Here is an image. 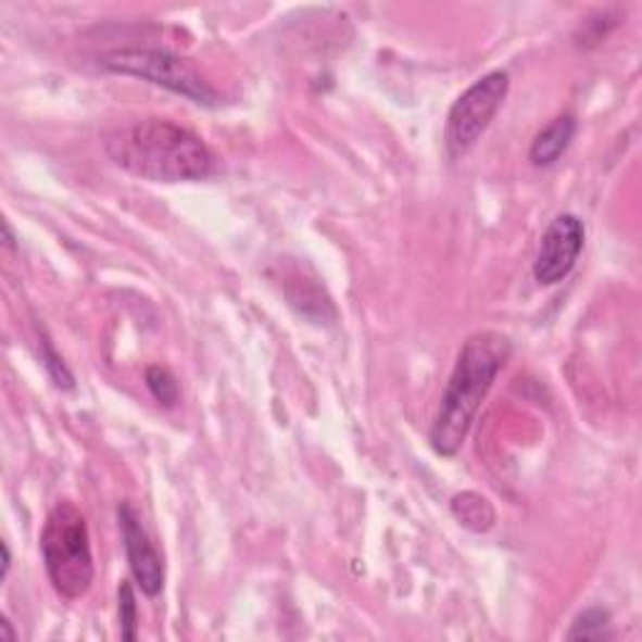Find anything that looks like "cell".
<instances>
[{
	"label": "cell",
	"instance_id": "obj_11",
	"mask_svg": "<svg viewBox=\"0 0 642 642\" xmlns=\"http://www.w3.org/2000/svg\"><path fill=\"white\" fill-rule=\"evenodd\" d=\"M609 632V613L605 607H588L575 617L567 640H605Z\"/></svg>",
	"mask_w": 642,
	"mask_h": 642
},
{
	"label": "cell",
	"instance_id": "obj_10",
	"mask_svg": "<svg viewBox=\"0 0 642 642\" xmlns=\"http://www.w3.org/2000/svg\"><path fill=\"white\" fill-rule=\"evenodd\" d=\"M297 287H299V294H297V291H287L289 304L294 306L299 314L306 316V319H314L312 306L316 309V319H319V324H322L324 319H327V314H324V309H327V312H331V314H337V312H335V306H331V302H329V297H324V294H322V289L316 287L314 281L302 279V281L297 284Z\"/></svg>",
	"mask_w": 642,
	"mask_h": 642
},
{
	"label": "cell",
	"instance_id": "obj_7",
	"mask_svg": "<svg viewBox=\"0 0 642 642\" xmlns=\"http://www.w3.org/2000/svg\"><path fill=\"white\" fill-rule=\"evenodd\" d=\"M118 525L134 580L146 597H159L164 592L166 582L164 559H161L159 550L153 547L149 532H146L141 517L131 507V502H121L118 505Z\"/></svg>",
	"mask_w": 642,
	"mask_h": 642
},
{
	"label": "cell",
	"instance_id": "obj_2",
	"mask_svg": "<svg viewBox=\"0 0 642 642\" xmlns=\"http://www.w3.org/2000/svg\"><path fill=\"white\" fill-rule=\"evenodd\" d=\"M512 356V339L502 331L484 329L469 337L460 349L452 377L429 429V444L442 457H454L473 429L479 406L490 392L498 374Z\"/></svg>",
	"mask_w": 642,
	"mask_h": 642
},
{
	"label": "cell",
	"instance_id": "obj_12",
	"mask_svg": "<svg viewBox=\"0 0 642 642\" xmlns=\"http://www.w3.org/2000/svg\"><path fill=\"white\" fill-rule=\"evenodd\" d=\"M146 387H149V392L153 394V400L164 406H174L178 402V381L174 374H171L166 367H159V364H153V367L146 369Z\"/></svg>",
	"mask_w": 642,
	"mask_h": 642
},
{
	"label": "cell",
	"instance_id": "obj_1",
	"mask_svg": "<svg viewBox=\"0 0 642 642\" xmlns=\"http://www.w3.org/2000/svg\"><path fill=\"white\" fill-rule=\"evenodd\" d=\"M103 146L113 164L153 184L203 181L216 166L214 153L197 134L166 118L113 128Z\"/></svg>",
	"mask_w": 642,
	"mask_h": 642
},
{
	"label": "cell",
	"instance_id": "obj_16",
	"mask_svg": "<svg viewBox=\"0 0 642 642\" xmlns=\"http://www.w3.org/2000/svg\"><path fill=\"white\" fill-rule=\"evenodd\" d=\"M15 630H13V625L8 622V617H3V620H0V640H5V642H15Z\"/></svg>",
	"mask_w": 642,
	"mask_h": 642
},
{
	"label": "cell",
	"instance_id": "obj_13",
	"mask_svg": "<svg viewBox=\"0 0 642 642\" xmlns=\"http://www.w3.org/2000/svg\"><path fill=\"white\" fill-rule=\"evenodd\" d=\"M118 617H121V638L134 642L138 638V605L131 582H121L118 588Z\"/></svg>",
	"mask_w": 642,
	"mask_h": 642
},
{
	"label": "cell",
	"instance_id": "obj_14",
	"mask_svg": "<svg viewBox=\"0 0 642 642\" xmlns=\"http://www.w3.org/2000/svg\"><path fill=\"white\" fill-rule=\"evenodd\" d=\"M40 360H43V367H46L48 374H51L55 387H59V389H73V387H76L71 369L66 367V362H63V356L55 352L51 339H48V337L40 339Z\"/></svg>",
	"mask_w": 642,
	"mask_h": 642
},
{
	"label": "cell",
	"instance_id": "obj_9",
	"mask_svg": "<svg viewBox=\"0 0 642 642\" xmlns=\"http://www.w3.org/2000/svg\"><path fill=\"white\" fill-rule=\"evenodd\" d=\"M450 509H452V517L457 519L465 530L475 532V534L490 532L494 523H498V512H494L492 502L482 498L479 492L467 490V492L454 494L452 502H450Z\"/></svg>",
	"mask_w": 642,
	"mask_h": 642
},
{
	"label": "cell",
	"instance_id": "obj_8",
	"mask_svg": "<svg viewBox=\"0 0 642 642\" xmlns=\"http://www.w3.org/2000/svg\"><path fill=\"white\" fill-rule=\"evenodd\" d=\"M577 134V121L572 113H565V116H557L552 124H547L542 131L534 136L530 146V161L532 166L544 168L557 164L563 159V153L570 149L572 138Z\"/></svg>",
	"mask_w": 642,
	"mask_h": 642
},
{
	"label": "cell",
	"instance_id": "obj_3",
	"mask_svg": "<svg viewBox=\"0 0 642 642\" xmlns=\"http://www.w3.org/2000/svg\"><path fill=\"white\" fill-rule=\"evenodd\" d=\"M40 555L53 590L66 600H78L91 590L96 567L86 517L68 500L55 502L40 532Z\"/></svg>",
	"mask_w": 642,
	"mask_h": 642
},
{
	"label": "cell",
	"instance_id": "obj_15",
	"mask_svg": "<svg viewBox=\"0 0 642 642\" xmlns=\"http://www.w3.org/2000/svg\"><path fill=\"white\" fill-rule=\"evenodd\" d=\"M3 243H5V249H11V251H15L18 249V239H15V231H13V226L11 224H3Z\"/></svg>",
	"mask_w": 642,
	"mask_h": 642
},
{
	"label": "cell",
	"instance_id": "obj_4",
	"mask_svg": "<svg viewBox=\"0 0 642 642\" xmlns=\"http://www.w3.org/2000/svg\"><path fill=\"white\" fill-rule=\"evenodd\" d=\"M99 63L101 68L118 73V76L149 80L153 86L166 88V91L184 96L199 105H209V109L222 101L216 88L201 76L191 61L166 51V48H124V51L105 53Z\"/></svg>",
	"mask_w": 642,
	"mask_h": 642
},
{
	"label": "cell",
	"instance_id": "obj_5",
	"mask_svg": "<svg viewBox=\"0 0 642 642\" xmlns=\"http://www.w3.org/2000/svg\"><path fill=\"white\" fill-rule=\"evenodd\" d=\"M509 93V76L505 71H490L475 80L457 101L452 103L446 116L444 146L452 161L465 159L475 149L479 138L490 128Z\"/></svg>",
	"mask_w": 642,
	"mask_h": 642
},
{
	"label": "cell",
	"instance_id": "obj_6",
	"mask_svg": "<svg viewBox=\"0 0 642 642\" xmlns=\"http://www.w3.org/2000/svg\"><path fill=\"white\" fill-rule=\"evenodd\" d=\"M584 247V224L575 214H559L544 229L532 274L540 287H555L575 269Z\"/></svg>",
	"mask_w": 642,
	"mask_h": 642
},
{
	"label": "cell",
	"instance_id": "obj_17",
	"mask_svg": "<svg viewBox=\"0 0 642 642\" xmlns=\"http://www.w3.org/2000/svg\"><path fill=\"white\" fill-rule=\"evenodd\" d=\"M0 552H3V572H0V580H5L8 572H11V547H8V542H0Z\"/></svg>",
	"mask_w": 642,
	"mask_h": 642
}]
</instances>
